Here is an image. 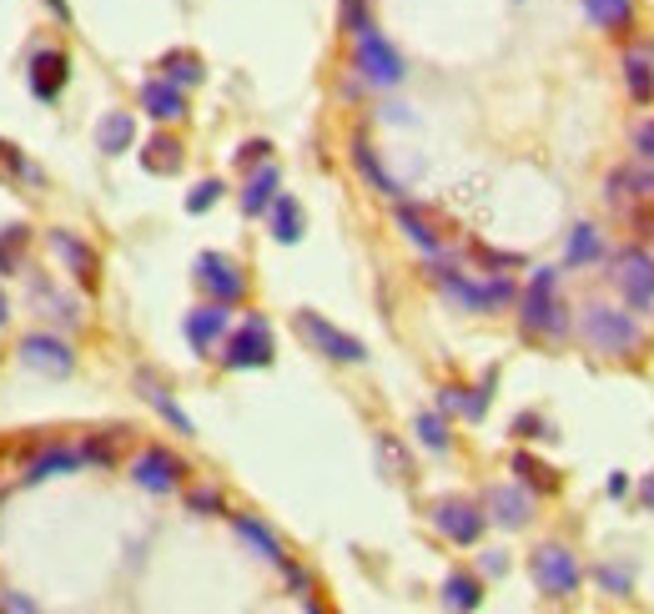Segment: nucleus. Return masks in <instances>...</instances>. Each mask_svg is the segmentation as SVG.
Wrapping results in <instances>:
<instances>
[{
  "instance_id": "obj_22",
  "label": "nucleus",
  "mask_w": 654,
  "mask_h": 614,
  "mask_svg": "<svg viewBox=\"0 0 654 614\" xmlns=\"http://www.w3.org/2000/svg\"><path fill=\"white\" fill-rule=\"evenodd\" d=\"M624 81H630V96L640 101V106H650L654 101V55L650 51L624 55Z\"/></svg>"
},
{
  "instance_id": "obj_37",
  "label": "nucleus",
  "mask_w": 654,
  "mask_h": 614,
  "mask_svg": "<svg viewBox=\"0 0 654 614\" xmlns=\"http://www.w3.org/2000/svg\"><path fill=\"white\" fill-rule=\"evenodd\" d=\"M513 433H519V439H554V428H549L539 413H519L513 418Z\"/></svg>"
},
{
  "instance_id": "obj_21",
  "label": "nucleus",
  "mask_w": 654,
  "mask_h": 614,
  "mask_svg": "<svg viewBox=\"0 0 654 614\" xmlns=\"http://www.w3.org/2000/svg\"><path fill=\"white\" fill-rule=\"evenodd\" d=\"M131 142H136V121H131V111H111V116H101V126H96V146H101V152L121 156Z\"/></svg>"
},
{
  "instance_id": "obj_4",
  "label": "nucleus",
  "mask_w": 654,
  "mask_h": 614,
  "mask_svg": "<svg viewBox=\"0 0 654 614\" xmlns=\"http://www.w3.org/2000/svg\"><path fill=\"white\" fill-rule=\"evenodd\" d=\"M433 283L443 287L448 297H453L463 313H499V307H509L513 297V283L509 277H489V283H473V277H463V273H453V267H438L433 273Z\"/></svg>"
},
{
  "instance_id": "obj_8",
  "label": "nucleus",
  "mask_w": 654,
  "mask_h": 614,
  "mask_svg": "<svg viewBox=\"0 0 654 614\" xmlns=\"http://www.w3.org/2000/svg\"><path fill=\"white\" fill-rule=\"evenodd\" d=\"M352 66H358V76L368 81V86H398V81H403V55L382 41L378 25L358 31V45H352Z\"/></svg>"
},
{
  "instance_id": "obj_45",
  "label": "nucleus",
  "mask_w": 654,
  "mask_h": 614,
  "mask_svg": "<svg viewBox=\"0 0 654 614\" xmlns=\"http://www.w3.org/2000/svg\"><path fill=\"white\" fill-rule=\"evenodd\" d=\"M45 6H51V11L61 16V21H65V16H71V11H65V0H45Z\"/></svg>"
},
{
  "instance_id": "obj_2",
  "label": "nucleus",
  "mask_w": 654,
  "mask_h": 614,
  "mask_svg": "<svg viewBox=\"0 0 654 614\" xmlns=\"http://www.w3.org/2000/svg\"><path fill=\"white\" fill-rule=\"evenodd\" d=\"M519 323H523V332H529V338H564V332H569L554 267H539V273H534L529 293L519 297Z\"/></svg>"
},
{
  "instance_id": "obj_15",
  "label": "nucleus",
  "mask_w": 654,
  "mask_h": 614,
  "mask_svg": "<svg viewBox=\"0 0 654 614\" xmlns=\"http://www.w3.org/2000/svg\"><path fill=\"white\" fill-rule=\"evenodd\" d=\"M489 514H493V524H503V529H523L529 519H534V499L523 494L519 483H493Z\"/></svg>"
},
{
  "instance_id": "obj_3",
  "label": "nucleus",
  "mask_w": 654,
  "mask_h": 614,
  "mask_svg": "<svg viewBox=\"0 0 654 614\" xmlns=\"http://www.w3.org/2000/svg\"><path fill=\"white\" fill-rule=\"evenodd\" d=\"M604 202H610L624 222H634V227L650 222L654 217V172L650 166H634V162L614 166L610 182H604Z\"/></svg>"
},
{
  "instance_id": "obj_25",
  "label": "nucleus",
  "mask_w": 654,
  "mask_h": 614,
  "mask_svg": "<svg viewBox=\"0 0 654 614\" xmlns=\"http://www.w3.org/2000/svg\"><path fill=\"white\" fill-rule=\"evenodd\" d=\"M604 257V237L600 227H589V222H579L574 232H569V267H589Z\"/></svg>"
},
{
  "instance_id": "obj_30",
  "label": "nucleus",
  "mask_w": 654,
  "mask_h": 614,
  "mask_svg": "<svg viewBox=\"0 0 654 614\" xmlns=\"http://www.w3.org/2000/svg\"><path fill=\"white\" fill-rule=\"evenodd\" d=\"M273 237L277 242H297L303 237V207H297L293 197H273Z\"/></svg>"
},
{
  "instance_id": "obj_9",
  "label": "nucleus",
  "mask_w": 654,
  "mask_h": 614,
  "mask_svg": "<svg viewBox=\"0 0 654 614\" xmlns=\"http://www.w3.org/2000/svg\"><path fill=\"white\" fill-rule=\"evenodd\" d=\"M227 368H267L273 362V323L267 318H247L222 348Z\"/></svg>"
},
{
  "instance_id": "obj_42",
  "label": "nucleus",
  "mask_w": 654,
  "mask_h": 614,
  "mask_svg": "<svg viewBox=\"0 0 654 614\" xmlns=\"http://www.w3.org/2000/svg\"><path fill=\"white\" fill-rule=\"evenodd\" d=\"M610 494H614V499L630 494V479H624V473H614V479H610Z\"/></svg>"
},
{
  "instance_id": "obj_23",
  "label": "nucleus",
  "mask_w": 654,
  "mask_h": 614,
  "mask_svg": "<svg viewBox=\"0 0 654 614\" xmlns=\"http://www.w3.org/2000/svg\"><path fill=\"white\" fill-rule=\"evenodd\" d=\"M142 166L146 172H156V176L182 172V142H176V136H152L146 152H142Z\"/></svg>"
},
{
  "instance_id": "obj_46",
  "label": "nucleus",
  "mask_w": 654,
  "mask_h": 614,
  "mask_svg": "<svg viewBox=\"0 0 654 614\" xmlns=\"http://www.w3.org/2000/svg\"><path fill=\"white\" fill-rule=\"evenodd\" d=\"M6 313H11V307H6V293H0V323H6Z\"/></svg>"
},
{
  "instance_id": "obj_20",
  "label": "nucleus",
  "mask_w": 654,
  "mask_h": 614,
  "mask_svg": "<svg viewBox=\"0 0 654 614\" xmlns=\"http://www.w3.org/2000/svg\"><path fill=\"white\" fill-rule=\"evenodd\" d=\"M232 529H237V534H242V539H247V544H252V549H257V554H262V560H267V564H277V570H287L283 539H277V534H273V529H267V524H257V519L237 514V519H232Z\"/></svg>"
},
{
  "instance_id": "obj_44",
  "label": "nucleus",
  "mask_w": 654,
  "mask_h": 614,
  "mask_svg": "<svg viewBox=\"0 0 654 614\" xmlns=\"http://www.w3.org/2000/svg\"><path fill=\"white\" fill-rule=\"evenodd\" d=\"M640 504H644V509H654V479L640 489Z\"/></svg>"
},
{
  "instance_id": "obj_24",
  "label": "nucleus",
  "mask_w": 654,
  "mask_h": 614,
  "mask_svg": "<svg viewBox=\"0 0 654 614\" xmlns=\"http://www.w3.org/2000/svg\"><path fill=\"white\" fill-rule=\"evenodd\" d=\"M273 197H277V166L267 162V166H262V172L247 182V192H242V212H247V217H257V212L273 207Z\"/></svg>"
},
{
  "instance_id": "obj_38",
  "label": "nucleus",
  "mask_w": 654,
  "mask_h": 614,
  "mask_svg": "<svg viewBox=\"0 0 654 614\" xmlns=\"http://www.w3.org/2000/svg\"><path fill=\"white\" fill-rule=\"evenodd\" d=\"M368 0H343V31H352V35H358V31H368Z\"/></svg>"
},
{
  "instance_id": "obj_33",
  "label": "nucleus",
  "mask_w": 654,
  "mask_h": 614,
  "mask_svg": "<svg viewBox=\"0 0 654 614\" xmlns=\"http://www.w3.org/2000/svg\"><path fill=\"white\" fill-rule=\"evenodd\" d=\"M398 222H403L408 237H413L418 247H423V253H438V247H443V237H438V232L428 227V217H423L418 207H408V202H403V207H398Z\"/></svg>"
},
{
  "instance_id": "obj_1",
  "label": "nucleus",
  "mask_w": 654,
  "mask_h": 614,
  "mask_svg": "<svg viewBox=\"0 0 654 614\" xmlns=\"http://www.w3.org/2000/svg\"><path fill=\"white\" fill-rule=\"evenodd\" d=\"M579 332H584L589 348H594V352H610V358H630V352L644 342L634 313H624V307H610V303H589L584 318H579Z\"/></svg>"
},
{
  "instance_id": "obj_6",
  "label": "nucleus",
  "mask_w": 654,
  "mask_h": 614,
  "mask_svg": "<svg viewBox=\"0 0 654 614\" xmlns=\"http://www.w3.org/2000/svg\"><path fill=\"white\" fill-rule=\"evenodd\" d=\"M529 574H534L539 594H549V600H569V594L579 590V580H584V574H579V560L564 544L534 549V554H529Z\"/></svg>"
},
{
  "instance_id": "obj_13",
  "label": "nucleus",
  "mask_w": 654,
  "mask_h": 614,
  "mask_svg": "<svg viewBox=\"0 0 654 614\" xmlns=\"http://www.w3.org/2000/svg\"><path fill=\"white\" fill-rule=\"evenodd\" d=\"M433 524L443 529L453 544H479V534H483V509H473V504H463V499H443V504L433 509Z\"/></svg>"
},
{
  "instance_id": "obj_35",
  "label": "nucleus",
  "mask_w": 654,
  "mask_h": 614,
  "mask_svg": "<svg viewBox=\"0 0 654 614\" xmlns=\"http://www.w3.org/2000/svg\"><path fill=\"white\" fill-rule=\"evenodd\" d=\"M630 142H634V152L644 156V162H654V116H640L630 126Z\"/></svg>"
},
{
  "instance_id": "obj_5",
  "label": "nucleus",
  "mask_w": 654,
  "mask_h": 614,
  "mask_svg": "<svg viewBox=\"0 0 654 614\" xmlns=\"http://www.w3.org/2000/svg\"><path fill=\"white\" fill-rule=\"evenodd\" d=\"M610 283H614V293L634 307V313H640V307H650L654 303V253H644L640 242L620 247V253L610 257Z\"/></svg>"
},
{
  "instance_id": "obj_39",
  "label": "nucleus",
  "mask_w": 654,
  "mask_h": 614,
  "mask_svg": "<svg viewBox=\"0 0 654 614\" xmlns=\"http://www.w3.org/2000/svg\"><path fill=\"white\" fill-rule=\"evenodd\" d=\"M222 192H227V187H222V182H202V187H196L192 197H186V212H207L212 202L222 197Z\"/></svg>"
},
{
  "instance_id": "obj_27",
  "label": "nucleus",
  "mask_w": 654,
  "mask_h": 614,
  "mask_svg": "<svg viewBox=\"0 0 654 614\" xmlns=\"http://www.w3.org/2000/svg\"><path fill=\"white\" fill-rule=\"evenodd\" d=\"M513 473H519V483L539 489V494H554L559 489V473L549 469V463H539L534 453H513Z\"/></svg>"
},
{
  "instance_id": "obj_32",
  "label": "nucleus",
  "mask_w": 654,
  "mask_h": 614,
  "mask_svg": "<svg viewBox=\"0 0 654 614\" xmlns=\"http://www.w3.org/2000/svg\"><path fill=\"white\" fill-rule=\"evenodd\" d=\"M76 463H81V453H76V449H45L41 459L31 463V473H25V479L41 483V479H51V473H71Z\"/></svg>"
},
{
  "instance_id": "obj_34",
  "label": "nucleus",
  "mask_w": 654,
  "mask_h": 614,
  "mask_svg": "<svg viewBox=\"0 0 654 614\" xmlns=\"http://www.w3.org/2000/svg\"><path fill=\"white\" fill-rule=\"evenodd\" d=\"M418 439H423L433 453H443L448 449V423L438 413H418Z\"/></svg>"
},
{
  "instance_id": "obj_18",
  "label": "nucleus",
  "mask_w": 654,
  "mask_h": 614,
  "mask_svg": "<svg viewBox=\"0 0 654 614\" xmlns=\"http://www.w3.org/2000/svg\"><path fill=\"white\" fill-rule=\"evenodd\" d=\"M142 106H146V116H156V121H182L186 116V96H182V86L176 81H146L142 86Z\"/></svg>"
},
{
  "instance_id": "obj_7",
  "label": "nucleus",
  "mask_w": 654,
  "mask_h": 614,
  "mask_svg": "<svg viewBox=\"0 0 654 614\" xmlns=\"http://www.w3.org/2000/svg\"><path fill=\"white\" fill-rule=\"evenodd\" d=\"M293 323H297V332H303L307 348L323 352V358H333V362H362V358H368V348H362L352 332L333 328V323H327L323 313H313V307H303Z\"/></svg>"
},
{
  "instance_id": "obj_19",
  "label": "nucleus",
  "mask_w": 654,
  "mask_h": 614,
  "mask_svg": "<svg viewBox=\"0 0 654 614\" xmlns=\"http://www.w3.org/2000/svg\"><path fill=\"white\" fill-rule=\"evenodd\" d=\"M579 11L610 35H624L634 25V0H579Z\"/></svg>"
},
{
  "instance_id": "obj_43",
  "label": "nucleus",
  "mask_w": 654,
  "mask_h": 614,
  "mask_svg": "<svg viewBox=\"0 0 654 614\" xmlns=\"http://www.w3.org/2000/svg\"><path fill=\"white\" fill-rule=\"evenodd\" d=\"M640 227H644V237H640V247H644V253H654V222H640Z\"/></svg>"
},
{
  "instance_id": "obj_12",
  "label": "nucleus",
  "mask_w": 654,
  "mask_h": 614,
  "mask_svg": "<svg viewBox=\"0 0 654 614\" xmlns=\"http://www.w3.org/2000/svg\"><path fill=\"white\" fill-rule=\"evenodd\" d=\"M21 362L25 368H35V373H45V378H65L71 373V348H65L61 338H51V332H31V338L21 342Z\"/></svg>"
},
{
  "instance_id": "obj_16",
  "label": "nucleus",
  "mask_w": 654,
  "mask_h": 614,
  "mask_svg": "<svg viewBox=\"0 0 654 614\" xmlns=\"http://www.w3.org/2000/svg\"><path fill=\"white\" fill-rule=\"evenodd\" d=\"M51 253L61 257L71 273H76V283L81 287H96V273H101V263H96V253H91L86 242L81 237H71V232H51Z\"/></svg>"
},
{
  "instance_id": "obj_40",
  "label": "nucleus",
  "mask_w": 654,
  "mask_h": 614,
  "mask_svg": "<svg viewBox=\"0 0 654 614\" xmlns=\"http://www.w3.org/2000/svg\"><path fill=\"white\" fill-rule=\"evenodd\" d=\"M594 580H600L610 594H630V590H634L630 574H624V570H610V564H604V570H594Z\"/></svg>"
},
{
  "instance_id": "obj_41",
  "label": "nucleus",
  "mask_w": 654,
  "mask_h": 614,
  "mask_svg": "<svg viewBox=\"0 0 654 614\" xmlns=\"http://www.w3.org/2000/svg\"><path fill=\"white\" fill-rule=\"evenodd\" d=\"M267 152H273V146H267V142H247V146H242V162H267Z\"/></svg>"
},
{
  "instance_id": "obj_28",
  "label": "nucleus",
  "mask_w": 654,
  "mask_h": 614,
  "mask_svg": "<svg viewBox=\"0 0 654 614\" xmlns=\"http://www.w3.org/2000/svg\"><path fill=\"white\" fill-rule=\"evenodd\" d=\"M136 383H142V398H146V403H152V408H156V413H162V418H166V423H172V428H176V433H196V428H192V418H186V413H182V408H176V403H172V398H166V388H156V383H152V378H146V373H142V378H136Z\"/></svg>"
},
{
  "instance_id": "obj_29",
  "label": "nucleus",
  "mask_w": 654,
  "mask_h": 614,
  "mask_svg": "<svg viewBox=\"0 0 654 614\" xmlns=\"http://www.w3.org/2000/svg\"><path fill=\"white\" fill-rule=\"evenodd\" d=\"M443 604H448V610H479V604H483V584L473 580V574H448Z\"/></svg>"
},
{
  "instance_id": "obj_10",
  "label": "nucleus",
  "mask_w": 654,
  "mask_h": 614,
  "mask_svg": "<svg viewBox=\"0 0 654 614\" xmlns=\"http://www.w3.org/2000/svg\"><path fill=\"white\" fill-rule=\"evenodd\" d=\"M196 283H202V293H207L212 303H227V307L247 297V277H242V267L232 263V257H222V253L196 257Z\"/></svg>"
},
{
  "instance_id": "obj_36",
  "label": "nucleus",
  "mask_w": 654,
  "mask_h": 614,
  "mask_svg": "<svg viewBox=\"0 0 654 614\" xmlns=\"http://www.w3.org/2000/svg\"><path fill=\"white\" fill-rule=\"evenodd\" d=\"M186 509H192V514H222V494L217 489H192V494H186Z\"/></svg>"
},
{
  "instance_id": "obj_14",
  "label": "nucleus",
  "mask_w": 654,
  "mask_h": 614,
  "mask_svg": "<svg viewBox=\"0 0 654 614\" xmlns=\"http://www.w3.org/2000/svg\"><path fill=\"white\" fill-rule=\"evenodd\" d=\"M186 342H192L196 352H212L222 338H227V328H232V313H227V303H207V307H196V313H186Z\"/></svg>"
},
{
  "instance_id": "obj_11",
  "label": "nucleus",
  "mask_w": 654,
  "mask_h": 614,
  "mask_svg": "<svg viewBox=\"0 0 654 614\" xmlns=\"http://www.w3.org/2000/svg\"><path fill=\"white\" fill-rule=\"evenodd\" d=\"M186 463L176 459L172 449H162V443H152V449L136 453V463H131V479L142 483L146 494H172L176 483H182Z\"/></svg>"
},
{
  "instance_id": "obj_26",
  "label": "nucleus",
  "mask_w": 654,
  "mask_h": 614,
  "mask_svg": "<svg viewBox=\"0 0 654 614\" xmlns=\"http://www.w3.org/2000/svg\"><path fill=\"white\" fill-rule=\"evenodd\" d=\"M352 162H358V172L368 176V182L382 192V197H403V187H398V182H392V176L382 172V162H378V156H372V146L362 142V136H358V142H352Z\"/></svg>"
},
{
  "instance_id": "obj_31",
  "label": "nucleus",
  "mask_w": 654,
  "mask_h": 614,
  "mask_svg": "<svg viewBox=\"0 0 654 614\" xmlns=\"http://www.w3.org/2000/svg\"><path fill=\"white\" fill-rule=\"evenodd\" d=\"M162 71H166V81H176V86H196V81L207 76V71H202V55H192V51L162 55Z\"/></svg>"
},
{
  "instance_id": "obj_17",
  "label": "nucleus",
  "mask_w": 654,
  "mask_h": 614,
  "mask_svg": "<svg viewBox=\"0 0 654 614\" xmlns=\"http://www.w3.org/2000/svg\"><path fill=\"white\" fill-rule=\"evenodd\" d=\"M65 71H71V61H65V51H41L31 61V91L41 101H55L65 86Z\"/></svg>"
}]
</instances>
